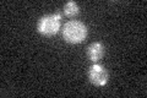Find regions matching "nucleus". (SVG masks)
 <instances>
[{"label": "nucleus", "instance_id": "1", "mask_svg": "<svg viewBox=\"0 0 147 98\" xmlns=\"http://www.w3.org/2000/svg\"><path fill=\"white\" fill-rule=\"evenodd\" d=\"M88 33V30L84 22L77 20H70L64 25L63 28V38L67 43L79 44L84 42Z\"/></svg>", "mask_w": 147, "mask_h": 98}, {"label": "nucleus", "instance_id": "2", "mask_svg": "<svg viewBox=\"0 0 147 98\" xmlns=\"http://www.w3.org/2000/svg\"><path fill=\"white\" fill-rule=\"evenodd\" d=\"M61 27V14L42 16L37 22V31L44 37H53L59 32Z\"/></svg>", "mask_w": 147, "mask_h": 98}, {"label": "nucleus", "instance_id": "3", "mask_svg": "<svg viewBox=\"0 0 147 98\" xmlns=\"http://www.w3.org/2000/svg\"><path fill=\"white\" fill-rule=\"evenodd\" d=\"M88 80L92 85L97 87H103L108 82V71L103 65L93 64L88 70Z\"/></svg>", "mask_w": 147, "mask_h": 98}, {"label": "nucleus", "instance_id": "4", "mask_svg": "<svg viewBox=\"0 0 147 98\" xmlns=\"http://www.w3.org/2000/svg\"><path fill=\"white\" fill-rule=\"evenodd\" d=\"M103 55H104V45L100 42H93L87 48V58L91 62L93 63L99 62L103 58Z\"/></svg>", "mask_w": 147, "mask_h": 98}, {"label": "nucleus", "instance_id": "5", "mask_svg": "<svg viewBox=\"0 0 147 98\" xmlns=\"http://www.w3.org/2000/svg\"><path fill=\"white\" fill-rule=\"evenodd\" d=\"M63 12H64V15H65L66 17H69V18H74V17H76L77 15H79L80 7H79V5H77V3H75V1H72V0H70V1H67L65 5H64V7H63Z\"/></svg>", "mask_w": 147, "mask_h": 98}]
</instances>
